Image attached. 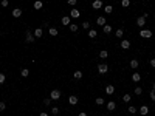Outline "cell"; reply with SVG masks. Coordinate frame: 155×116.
Listing matches in <instances>:
<instances>
[{
  "mask_svg": "<svg viewBox=\"0 0 155 116\" xmlns=\"http://www.w3.org/2000/svg\"><path fill=\"white\" fill-rule=\"evenodd\" d=\"M95 102H96V105H103L104 104V99L103 98H96V99H95Z\"/></svg>",
  "mask_w": 155,
  "mask_h": 116,
  "instance_id": "1f68e13d",
  "label": "cell"
},
{
  "mask_svg": "<svg viewBox=\"0 0 155 116\" xmlns=\"http://www.w3.org/2000/svg\"><path fill=\"white\" fill-rule=\"evenodd\" d=\"M141 93H143V88H141V87H135V94H138V96H140Z\"/></svg>",
  "mask_w": 155,
  "mask_h": 116,
  "instance_id": "d6a6232c",
  "label": "cell"
},
{
  "mask_svg": "<svg viewBox=\"0 0 155 116\" xmlns=\"http://www.w3.org/2000/svg\"><path fill=\"white\" fill-rule=\"evenodd\" d=\"M70 31L71 33H76L78 31V25H76V23H70Z\"/></svg>",
  "mask_w": 155,
  "mask_h": 116,
  "instance_id": "4316f807",
  "label": "cell"
},
{
  "mask_svg": "<svg viewBox=\"0 0 155 116\" xmlns=\"http://www.w3.org/2000/svg\"><path fill=\"white\" fill-rule=\"evenodd\" d=\"M68 5H71V6H75V5H76V0H68Z\"/></svg>",
  "mask_w": 155,
  "mask_h": 116,
  "instance_id": "ab89813d",
  "label": "cell"
},
{
  "mask_svg": "<svg viewBox=\"0 0 155 116\" xmlns=\"http://www.w3.org/2000/svg\"><path fill=\"white\" fill-rule=\"evenodd\" d=\"M5 81H6V76L3 74V73H0V85H2V84H3V82H5Z\"/></svg>",
  "mask_w": 155,
  "mask_h": 116,
  "instance_id": "836d02e7",
  "label": "cell"
},
{
  "mask_svg": "<svg viewBox=\"0 0 155 116\" xmlns=\"http://www.w3.org/2000/svg\"><path fill=\"white\" fill-rule=\"evenodd\" d=\"M127 111H129L130 115H135V113H137L138 110H137V107H133V105H130V107H129V110H127Z\"/></svg>",
  "mask_w": 155,
  "mask_h": 116,
  "instance_id": "83f0119b",
  "label": "cell"
},
{
  "mask_svg": "<svg viewBox=\"0 0 155 116\" xmlns=\"http://www.w3.org/2000/svg\"><path fill=\"white\" fill-rule=\"evenodd\" d=\"M78 116H87V113H84V111H81V113H79Z\"/></svg>",
  "mask_w": 155,
  "mask_h": 116,
  "instance_id": "ee69618b",
  "label": "cell"
},
{
  "mask_svg": "<svg viewBox=\"0 0 155 116\" xmlns=\"http://www.w3.org/2000/svg\"><path fill=\"white\" fill-rule=\"evenodd\" d=\"M132 81L133 82H140L141 81V74L140 73H133V74H132Z\"/></svg>",
  "mask_w": 155,
  "mask_h": 116,
  "instance_id": "4fadbf2b",
  "label": "cell"
},
{
  "mask_svg": "<svg viewBox=\"0 0 155 116\" xmlns=\"http://www.w3.org/2000/svg\"><path fill=\"white\" fill-rule=\"evenodd\" d=\"M103 31L105 33V34H110V33H112V26L110 25H104L103 26Z\"/></svg>",
  "mask_w": 155,
  "mask_h": 116,
  "instance_id": "d6986e66",
  "label": "cell"
},
{
  "mask_svg": "<svg viewBox=\"0 0 155 116\" xmlns=\"http://www.w3.org/2000/svg\"><path fill=\"white\" fill-rule=\"evenodd\" d=\"M123 34H124V31H123V29H116V33H115V36H116V37H123Z\"/></svg>",
  "mask_w": 155,
  "mask_h": 116,
  "instance_id": "f546056e",
  "label": "cell"
},
{
  "mask_svg": "<svg viewBox=\"0 0 155 116\" xmlns=\"http://www.w3.org/2000/svg\"><path fill=\"white\" fill-rule=\"evenodd\" d=\"M62 25H70V16H64V17L61 19Z\"/></svg>",
  "mask_w": 155,
  "mask_h": 116,
  "instance_id": "e0dca14e",
  "label": "cell"
},
{
  "mask_svg": "<svg viewBox=\"0 0 155 116\" xmlns=\"http://www.w3.org/2000/svg\"><path fill=\"white\" fill-rule=\"evenodd\" d=\"M73 77L75 79H81L82 77V71H79V70H78V71H75L73 73Z\"/></svg>",
  "mask_w": 155,
  "mask_h": 116,
  "instance_id": "484cf974",
  "label": "cell"
},
{
  "mask_svg": "<svg viewBox=\"0 0 155 116\" xmlns=\"http://www.w3.org/2000/svg\"><path fill=\"white\" fill-rule=\"evenodd\" d=\"M48 33H50V36H53V37H56V36L59 34V31L56 28H50V29H48Z\"/></svg>",
  "mask_w": 155,
  "mask_h": 116,
  "instance_id": "ffe728a7",
  "label": "cell"
},
{
  "mask_svg": "<svg viewBox=\"0 0 155 116\" xmlns=\"http://www.w3.org/2000/svg\"><path fill=\"white\" fill-rule=\"evenodd\" d=\"M28 74H29V70L28 68H23L20 71V76H22V77H28Z\"/></svg>",
  "mask_w": 155,
  "mask_h": 116,
  "instance_id": "cb8c5ba5",
  "label": "cell"
},
{
  "mask_svg": "<svg viewBox=\"0 0 155 116\" xmlns=\"http://www.w3.org/2000/svg\"><path fill=\"white\" fill-rule=\"evenodd\" d=\"M44 104L45 105H50L51 104V99H44Z\"/></svg>",
  "mask_w": 155,
  "mask_h": 116,
  "instance_id": "f35d334b",
  "label": "cell"
},
{
  "mask_svg": "<svg viewBox=\"0 0 155 116\" xmlns=\"http://www.w3.org/2000/svg\"><path fill=\"white\" fill-rule=\"evenodd\" d=\"M115 108H116V104H115V101L107 102V110H109V111H113Z\"/></svg>",
  "mask_w": 155,
  "mask_h": 116,
  "instance_id": "ba28073f",
  "label": "cell"
},
{
  "mask_svg": "<svg viewBox=\"0 0 155 116\" xmlns=\"http://www.w3.org/2000/svg\"><path fill=\"white\" fill-rule=\"evenodd\" d=\"M5 108H6V104L5 102H0V111H3Z\"/></svg>",
  "mask_w": 155,
  "mask_h": 116,
  "instance_id": "d590c367",
  "label": "cell"
},
{
  "mask_svg": "<svg viewBox=\"0 0 155 116\" xmlns=\"http://www.w3.org/2000/svg\"><path fill=\"white\" fill-rule=\"evenodd\" d=\"M150 65H152V67L155 68V59H152V61H150Z\"/></svg>",
  "mask_w": 155,
  "mask_h": 116,
  "instance_id": "7bdbcfd3",
  "label": "cell"
},
{
  "mask_svg": "<svg viewBox=\"0 0 155 116\" xmlns=\"http://www.w3.org/2000/svg\"><path fill=\"white\" fill-rule=\"evenodd\" d=\"M121 48H123V50H129L130 48V42L126 40V39H124V40H121Z\"/></svg>",
  "mask_w": 155,
  "mask_h": 116,
  "instance_id": "9c48e42d",
  "label": "cell"
},
{
  "mask_svg": "<svg viewBox=\"0 0 155 116\" xmlns=\"http://www.w3.org/2000/svg\"><path fill=\"white\" fill-rule=\"evenodd\" d=\"M105 93H107V94H113L115 93V87L113 85H107V87H105Z\"/></svg>",
  "mask_w": 155,
  "mask_h": 116,
  "instance_id": "5bb4252c",
  "label": "cell"
},
{
  "mask_svg": "<svg viewBox=\"0 0 155 116\" xmlns=\"http://www.w3.org/2000/svg\"><path fill=\"white\" fill-rule=\"evenodd\" d=\"M33 34H34V37H36V39H37V37H42V34H44V31H42V28H36Z\"/></svg>",
  "mask_w": 155,
  "mask_h": 116,
  "instance_id": "8fae6325",
  "label": "cell"
},
{
  "mask_svg": "<svg viewBox=\"0 0 155 116\" xmlns=\"http://www.w3.org/2000/svg\"><path fill=\"white\" fill-rule=\"evenodd\" d=\"M51 111H53V115H57V113H59V108H57V107H53Z\"/></svg>",
  "mask_w": 155,
  "mask_h": 116,
  "instance_id": "74e56055",
  "label": "cell"
},
{
  "mask_svg": "<svg viewBox=\"0 0 155 116\" xmlns=\"http://www.w3.org/2000/svg\"><path fill=\"white\" fill-rule=\"evenodd\" d=\"M98 71H99V74H105V73L109 71L107 64H99V65H98Z\"/></svg>",
  "mask_w": 155,
  "mask_h": 116,
  "instance_id": "277c9868",
  "label": "cell"
},
{
  "mask_svg": "<svg viewBox=\"0 0 155 116\" xmlns=\"http://www.w3.org/2000/svg\"><path fill=\"white\" fill-rule=\"evenodd\" d=\"M42 6H44V3H42L40 0H37V2H34V9H42Z\"/></svg>",
  "mask_w": 155,
  "mask_h": 116,
  "instance_id": "603a6c76",
  "label": "cell"
},
{
  "mask_svg": "<svg viewBox=\"0 0 155 116\" xmlns=\"http://www.w3.org/2000/svg\"><path fill=\"white\" fill-rule=\"evenodd\" d=\"M154 17H155V11H154Z\"/></svg>",
  "mask_w": 155,
  "mask_h": 116,
  "instance_id": "f6af8a7d",
  "label": "cell"
},
{
  "mask_svg": "<svg viewBox=\"0 0 155 116\" xmlns=\"http://www.w3.org/2000/svg\"><path fill=\"white\" fill-rule=\"evenodd\" d=\"M0 5H2L3 8H6V6H8V0H2V3H0Z\"/></svg>",
  "mask_w": 155,
  "mask_h": 116,
  "instance_id": "8d00e7d4",
  "label": "cell"
},
{
  "mask_svg": "<svg viewBox=\"0 0 155 116\" xmlns=\"http://www.w3.org/2000/svg\"><path fill=\"white\" fill-rule=\"evenodd\" d=\"M147 113H149V108H147V105H143V107L140 108V115H143V116H146Z\"/></svg>",
  "mask_w": 155,
  "mask_h": 116,
  "instance_id": "9a60e30c",
  "label": "cell"
},
{
  "mask_svg": "<svg viewBox=\"0 0 155 116\" xmlns=\"http://www.w3.org/2000/svg\"><path fill=\"white\" fill-rule=\"evenodd\" d=\"M92 6H93V9H99V8H103V2L101 0H95Z\"/></svg>",
  "mask_w": 155,
  "mask_h": 116,
  "instance_id": "30bf717a",
  "label": "cell"
},
{
  "mask_svg": "<svg viewBox=\"0 0 155 116\" xmlns=\"http://www.w3.org/2000/svg\"><path fill=\"white\" fill-rule=\"evenodd\" d=\"M68 102H70L71 105H76L78 104V96H75V94H71L70 98H68Z\"/></svg>",
  "mask_w": 155,
  "mask_h": 116,
  "instance_id": "7c38bea8",
  "label": "cell"
},
{
  "mask_svg": "<svg viewBox=\"0 0 155 116\" xmlns=\"http://www.w3.org/2000/svg\"><path fill=\"white\" fill-rule=\"evenodd\" d=\"M99 57L101 59H107L109 57V53L105 51V50H101V51H99Z\"/></svg>",
  "mask_w": 155,
  "mask_h": 116,
  "instance_id": "44dd1931",
  "label": "cell"
},
{
  "mask_svg": "<svg viewBox=\"0 0 155 116\" xmlns=\"http://www.w3.org/2000/svg\"><path fill=\"white\" fill-rule=\"evenodd\" d=\"M121 6H123V8H127V6H130V0H123V2H121Z\"/></svg>",
  "mask_w": 155,
  "mask_h": 116,
  "instance_id": "f1b7e54d",
  "label": "cell"
},
{
  "mask_svg": "<svg viewBox=\"0 0 155 116\" xmlns=\"http://www.w3.org/2000/svg\"><path fill=\"white\" fill-rule=\"evenodd\" d=\"M138 65H140V62H138L137 59H132L130 61V67L132 68H138Z\"/></svg>",
  "mask_w": 155,
  "mask_h": 116,
  "instance_id": "7402d4cb",
  "label": "cell"
},
{
  "mask_svg": "<svg viewBox=\"0 0 155 116\" xmlns=\"http://www.w3.org/2000/svg\"><path fill=\"white\" fill-rule=\"evenodd\" d=\"M50 99H53V101H59V99H61V91L59 90H51Z\"/></svg>",
  "mask_w": 155,
  "mask_h": 116,
  "instance_id": "7a4b0ae2",
  "label": "cell"
},
{
  "mask_svg": "<svg viewBox=\"0 0 155 116\" xmlns=\"http://www.w3.org/2000/svg\"><path fill=\"white\" fill-rule=\"evenodd\" d=\"M137 25H138V26H140V28H143V26H144V25H146V19H144V17H143V16H140V17H138V19H137Z\"/></svg>",
  "mask_w": 155,
  "mask_h": 116,
  "instance_id": "52a82bcc",
  "label": "cell"
},
{
  "mask_svg": "<svg viewBox=\"0 0 155 116\" xmlns=\"http://www.w3.org/2000/svg\"><path fill=\"white\" fill-rule=\"evenodd\" d=\"M96 36H98V33H96V29H88V37H90V39H95V37H96Z\"/></svg>",
  "mask_w": 155,
  "mask_h": 116,
  "instance_id": "2e32d148",
  "label": "cell"
},
{
  "mask_svg": "<svg viewBox=\"0 0 155 116\" xmlns=\"http://www.w3.org/2000/svg\"><path fill=\"white\" fill-rule=\"evenodd\" d=\"M150 99L155 102V91H150Z\"/></svg>",
  "mask_w": 155,
  "mask_h": 116,
  "instance_id": "60d3db41",
  "label": "cell"
},
{
  "mask_svg": "<svg viewBox=\"0 0 155 116\" xmlns=\"http://www.w3.org/2000/svg\"><path fill=\"white\" fill-rule=\"evenodd\" d=\"M104 11L107 12V14H112V11H113V8H112L110 5H107V6H105V8H104Z\"/></svg>",
  "mask_w": 155,
  "mask_h": 116,
  "instance_id": "4dcf8cb0",
  "label": "cell"
},
{
  "mask_svg": "<svg viewBox=\"0 0 155 116\" xmlns=\"http://www.w3.org/2000/svg\"><path fill=\"white\" fill-rule=\"evenodd\" d=\"M96 23H98L99 26H104V25H105V17H103V16H101V17H98V19H96Z\"/></svg>",
  "mask_w": 155,
  "mask_h": 116,
  "instance_id": "ac0fdd59",
  "label": "cell"
},
{
  "mask_svg": "<svg viewBox=\"0 0 155 116\" xmlns=\"http://www.w3.org/2000/svg\"><path fill=\"white\" fill-rule=\"evenodd\" d=\"M140 37H143V39L152 37V31H150V29H141L140 31Z\"/></svg>",
  "mask_w": 155,
  "mask_h": 116,
  "instance_id": "6da1fadb",
  "label": "cell"
},
{
  "mask_svg": "<svg viewBox=\"0 0 155 116\" xmlns=\"http://www.w3.org/2000/svg\"><path fill=\"white\" fill-rule=\"evenodd\" d=\"M79 16H81V12H79V9H71L70 11V19H79Z\"/></svg>",
  "mask_w": 155,
  "mask_h": 116,
  "instance_id": "5b68a950",
  "label": "cell"
},
{
  "mask_svg": "<svg viewBox=\"0 0 155 116\" xmlns=\"http://www.w3.org/2000/svg\"><path fill=\"white\" fill-rule=\"evenodd\" d=\"M82 28L88 31V29H90V23H88V22H84V23H82Z\"/></svg>",
  "mask_w": 155,
  "mask_h": 116,
  "instance_id": "e575fe53",
  "label": "cell"
},
{
  "mask_svg": "<svg viewBox=\"0 0 155 116\" xmlns=\"http://www.w3.org/2000/svg\"><path fill=\"white\" fill-rule=\"evenodd\" d=\"M25 40H26V42H28V44H33V42H34V40H36V37H34V34H33V33H31V31H29V29H28V31H26V37H25Z\"/></svg>",
  "mask_w": 155,
  "mask_h": 116,
  "instance_id": "3957f363",
  "label": "cell"
},
{
  "mask_svg": "<svg viewBox=\"0 0 155 116\" xmlns=\"http://www.w3.org/2000/svg\"><path fill=\"white\" fill-rule=\"evenodd\" d=\"M123 101H124V102H126V104H127V102H130V101H132V96L129 94V93H126V94L123 96Z\"/></svg>",
  "mask_w": 155,
  "mask_h": 116,
  "instance_id": "d4e9b609",
  "label": "cell"
},
{
  "mask_svg": "<svg viewBox=\"0 0 155 116\" xmlns=\"http://www.w3.org/2000/svg\"><path fill=\"white\" fill-rule=\"evenodd\" d=\"M11 14H12V17H14V19H17V17H20V16H22V9L20 8H14Z\"/></svg>",
  "mask_w": 155,
  "mask_h": 116,
  "instance_id": "8992f818",
  "label": "cell"
},
{
  "mask_svg": "<svg viewBox=\"0 0 155 116\" xmlns=\"http://www.w3.org/2000/svg\"><path fill=\"white\" fill-rule=\"evenodd\" d=\"M39 116H48V113H47V111H40V115H39Z\"/></svg>",
  "mask_w": 155,
  "mask_h": 116,
  "instance_id": "b9f144b4",
  "label": "cell"
},
{
  "mask_svg": "<svg viewBox=\"0 0 155 116\" xmlns=\"http://www.w3.org/2000/svg\"><path fill=\"white\" fill-rule=\"evenodd\" d=\"M0 36H2V33H0Z\"/></svg>",
  "mask_w": 155,
  "mask_h": 116,
  "instance_id": "bcb514c9",
  "label": "cell"
}]
</instances>
